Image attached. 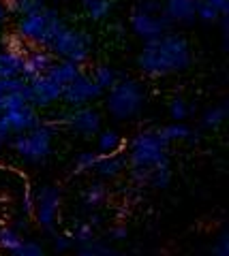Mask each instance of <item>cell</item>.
<instances>
[{
  "instance_id": "836d02e7",
  "label": "cell",
  "mask_w": 229,
  "mask_h": 256,
  "mask_svg": "<svg viewBox=\"0 0 229 256\" xmlns=\"http://www.w3.org/2000/svg\"><path fill=\"white\" fill-rule=\"evenodd\" d=\"M94 239V228H92V224H80V226L75 228V233H73V244L77 246H82V244H88Z\"/></svg>"
},
{
  "instance_id": "ac0fdd59",
  "label": "cell",
  "mask_w": 229,
  "mask_h": 256,
  "mask_svg": "<svg viewBox=\"0 0 229 256\" xmlns=\"http://www.w3.org/2000/svg\"><path fill=\"white\" fill-rule=\"evenodd\" d=\"M159 137L165 143H171V141H197V134L182 122H171L163 128H156Z\"/></svg>"
},
{
  "instance_id": "277c9868",
  "label": "cell",
  "mask_w": 229,
  "mask_h": 256,
  "mask_svg": "<svg viewBox=\"0 0 229 256\" xmlns=\"http://www.w3.org/2000/svg\"><path fill=\"white\" fill-rule=\"evenodd\" d=\"M169 26H171V22L163 13V4L156 2V0H146V2L137 4L131 13V28L144 41L165 34L169 30Z\"/></svg>"
},
{
  "instance_id": "ffe728a7",
  "label": "cell",
  "mask_w": 229,
  "mask_h": 256,
  "mask_svg": "<svg viewBox=\"0 0 229 256\" xmlns=\"http://www.w3.org/2000/svg\"><path fill=\"white\" fill-rule=\"evenodd\" d=\"M171 182V166H169V160H163V162L154 164L150 169V175H148V184L154 188H167Z\"/></svg>"
},
{
  "instance_id": "d4e9b609",
  "label": "cell",
  "mask_w": 229,
  "mask_h": 256,
  "mask_svg": "<svg viewBox=\"0 0 229 256\" xmlns=\"http://www.w3.org/2000/svg\"><path fill=\"white\" fill-rule=\"evenodd\" d=\"M82 198H84L86 207H99L107 198V188L103 186V184H92V186L86 188Z\"/></svg>"
},
{
  "instance_id": "1f68e13d",
  "label": "cell",
  "mask_w": 229,
  "mask_h": 256,
  "mask_svg": "<svg viewBox=\"0 0 229 256\" xmlns=\"http://www.w3.org/2000/svg\"><path fill=\"white\" fill-rule=\"evenodd\" d=\"M11 254L13 256H43V248L37 242H22Z\"/></svg>"
},
{
  "instance_id": "4316f807",
  "label": "cell",
  "mask_w": 229,
  "mask_h": 256,
  "mask_svg": "<svg viewBox=\"0 0 229 256\" xmlns=\"http://www.w3.org/2000/svg\"><path fill=\"white\" fill-rule=\"evenodd\" d=\"M227 120V105H218V107H212L203 114V126L206 128H218Z\"/></svg>"
},
{
  "instance_id": "8992f818",
  "label": "cell",
  "mask_w": 229,
  "mask_h": 256,
  "mask_svg": "<svg viewBox=\"0 0 229 256\" xmlns=\"http://www.w3.org/2000/svg\"><path fill=\"white\" fill-rule=\"evenodd\" d=\"M54 128L50 124H37L26 132L13 134V150L28 162H43L52 152Z\"/></svg>"
},
{
  "instance_id": "52a82bcc",
  "label": "cell",
  "mask_w": 229,
  "mask_h": 256,
  "mask_svg": "<svg viewBox=\"0 0 229 256\" xmlns=\"http://www.w3.org/2000/svg\"><path fill=\"white\" fill-rule=\"evenodd\" d=\"M60 18V13L52 6H39L35 11H28L20 15L18 20V34L28 43H35L37 47H43L45 36L50 32L52 24Z\"/></svg>"
},
{
  "instance_id": "f1b7e54d",
  "label": "cell",
  "mask_w": 229,
  "mask_h": 256,
  "mask_svg": "<svg viewBox=\"0 0 229 256\" xmlns=\"http://www.w3.org/2000/svg\"><path fill=\"white\" fill-rule=\"evenodd\" d=\"M7 92H26L28 94V82L22 75L0 77V94H7Z\"/></svg>"
},
{
  "instance_id": "9c48e42d",
  "label": "cell",
  "mask_w": 229,
  "mask_h": 256,
  "mask_svg": "<svg viewBox=\"0 0 229 256\" xmlns=\"http://www.w3.org/2000/svg\"><path fill=\"white\" fill-rule=\"evenodd\" d=\"M62 96V86L54 82L50 75H39L28 82V102L35 105L37 109L50 107L54 102H58Z\"/></svg>"
},
{
  "instance_id": "f35d334b",
  "label": "cell",
  "mask_w": 229,
  "mask_h": 256,
  "mask_svg": "<svg viewBox=\"0 0 229 256\" xmlns=\"http://www.w3.org/2000/svg\"><path fill=\"white\" fill-rule=\"evenodd\" d=\"M126 235H129V233H126V228H120V226L112 228V233H109V237L116 239V242H122V239H126Z\"/></svg>"
},
{
  "instance_id": "30bf717a",
  "label": "cell",
  "mask_w": 229,
  "mask_h": 256,
  "mask_svg": "<svg viewBox=\"0 0 229 256\" xmlns=\"http://www.w3.org/2000/svg\"><path fill=\"white\" fill-rule=\"evenodd\" d=\"M58 210H60V192L52 186H45L35 198V212H33L45 230L54 228Z\"/></svg>"
},
{
  "instance_id": "4dcf8cb0",
  "label": "cell",
  "mask_w": 229,
  "mask_h": 256,
  "mask_svg": "<svg viewBox=\"0 0 229 256\" xmlns=\"http://www.w3.org/2000/svg\"><path fill=\"white\" fill-rule=\"evenodd\" d=\"M97 160H99V154H97V152H84V154H80V156H77V160H75V169H77V173L92 171V169H94V164H97Z\"/></svg>"
},
{
  "instance_id": "8fae6325",
  "label": "cell",
  "mask_w": 229,
  "mask_h": 256,
  "mask_svg": "<svg viewBox=\"0 0 229 256\" xmlns=\"http://www.w3.org/2000/svg\"><path fill=\"white\" fill-rule=\"evenodd\" d=\"M62 122L80 134H97L101 130V114L97 109H90L88 105L73 107V111L67 114Z\"/></svg>"
},
{
  "instance_id": "3957f363",
  "label": "cell",
  "mask_w": 229,
  "mask_h": 256,
  "mask_svg": "<svg viewBox=\"0 0 229 256\" xmlns=\"http://www.w3.org/2000/svg\"><path fill=\"white\" fill-rule=\"evenodd\" d=\"M146 94L141 90V84L131 77H118L116 84L107 90V102L105 107L109 116L116 120H126L139 114V109L144 107Z\"/></svg>"
},
{
  "instance_id": "5bb4252c",
  "label": "cell",
  "mask_w": 229,
  "mask_h": 256,
  "mask_svg": "<svg viewBox=\"0 0 229 256\" xmlns=\"http://www.w3.org/2000/svg\"><path fill=\"white\" fill-rule=\"evenodd\" d=\"M197 0H165L163 13L171 24H193Z\"/></svg>"
},
{
  "instance_id": "9a60e30c",
  "label": "cell",
  "mask_w": 229,
  "mask_h": 256,
  "mask_svg": "<svg viewBox=\"0 0 229 256\" xmlns=\"http://www.w3.org/2000/svg\"><path fill=\"white\" fill-rule=\"evenodd\" d=\"M82 73V66L80 64H75V62H71V60H65V58H60V60H54L50 64V68L45 70V75H50L54 82H58L62 88H65L69 82H73V79Z\"/></svg>"
},
{
  "instance_id": "e0dca14e",
  "label": "cell",
  "mask_w": 229,
  "mask_h": 256,
  "mask_svg": "<svg viewBox=\"0 0 229 256\" xmlns=\"http://www.w3.org/2000/svg\"><path fill=\"white\" fill-rule=\"evenodd\" d=\"M24 52H15L11 47L0 50V77H18L22 75V64H24Z\"/></svg>"
},
{
  "instance_id": "74e56055",
  "label": "cell",
  "mask_w": 229,
  "mask_h": 256,
  "mask_svg": "<svg viewBox=\"0 0 229 256\" xmlns=\"http://www.w3.org/2000/svg\"><path fill=\"white\" fill-rule=\"evenodd\" d=\"M208 4H212L214 9L223 15V13H229V0H206Z\"/></svg>"
},
{
  "instance_id": "d6986e66",
  "label": "cell",
  "mask_w": 229,
  "mask_h": 256,
  "mask_svg": "<svg viewBox=\"0 0 229 256\" xmlns=\"http://www.w3.org/2000/svg\"><path fill=\"white\" fill-rule=\"evenodd\" d=\"M82 6L84 11L88 13V18L99 22V20H105L109 13L114 9V2L112 0H82Z\"/></svg>"
},
{
  "instance_id": "2e32d148",
  "label": "cell",
  "mask_w": 229,
  "mask_h": 256,
  "mask_svg": "<svg viewBox=\"0 0 229 256\" xmlns=\"http://www.w3.org/2000/svg\"><path fill=\"white\" fill-rule=\"evenodd\" d=\"M126 166V158L124 156H116L114 154H99V160L94 164V171H97L101 178H107V180H114L118 178Z\"/></svg>"
},
{
  "instance_id": "7c38bea8",
  "label": "cell",
  "mask_w": 229,
  "mask_h": 256,
  "mask_svg": "<svg viewBox=\"0 0 229 256\" xmlns=\"http://www.w3.org/2000/svg\"><path fill=\"white\" fill-rule=\"evenodd\" d=\"M5 120L7 128L11 130V134H20V132H26L30 128H35L37 124H41V118H39V111L35 105H22L18 109H11V111H5V114H0Z\"/></svg>"
},
{
  "instance_id": "d6a6232c",
  "label": "cell",
  "mask_w": 229,
  "mask_h": 256,
  "mask_svg": "<svg viewBox=\"0 0 229 256\" xmlns=\"http://www.w3.org/2000/svg\"><path fill=\"white\" fill-rule=\"evenodd\" d=\"M169 116L173 122H182V120L188 116V105L184 98H173L169 105Z\"/></svg>"
},
{
  "instance_id": "f546056e",
  "label": "cell",
  "mask_w": 229,
  "mask_h": 256,
  "mask_svg": "<svg viewBox=\"0 0 229 256\" xmlns=\"http://www.w3.org/2000/svg\"><path fill=\"white\" fill-rule=\"evenodd\" d=\"M195 20H201V22H206V24H216L220 20V13L212 4H208L206 0H197Z\"/></svg>"
},
{
  "instance_id": "484cf974",
  "label": "cell",
  "mask_w": 229,
  "mask_h": 256,
  "mask_svg": "<svg viewBox=\"0 0 229 256\" xmlns=\"http://www.w3.org/2000/svg\"><path fill=\"white\" fill-rule=\"evenodd\" d=\"M28 102V94L26 92H7V94H0V114L5 111H11V109H18L22 105Z\"/></svg>"
},
{
  "instance_id": "ba28073f",
  "label": "cell",
  "mask_w": 229,
  "mask_h": 256,
  "mask_svg": "<svg viewBox=\"0 0 229 256\" xmlns=\"http://www.w3.org/2000/svg\"><path fill=\"white\" fill-rule=\"evenodd\" d=\"M103 94V90L99 88V84L92 79V75L80 73L73 82H69L65 88H62V96L60 100H65L69 107H84L92 102L94 98Z\"/></svg>"
},
{
  "instance_id": "7a4b0ae2",
  "label": "cell",
  "mask_w": 229,
  "mask_h": 256,
  "mask_svg": "<svg viewBox=\"0 0 229 256\" xmlns=\"http://www.w3.org/2000/svg\"><path fill=\"white\" fill-rule=\"evenodd\" d=\"M45 50H50L56 58H65L75 64L88 62L90 52H92V38L88 32L71 28L69 24H65V20L58 18L52 24L50 32H47V38L43 43Z\"/></svg>"
},
{
  "instance_id": "6da1fadb",
  "label": "cell",
  "mask_w": 229,
  "mask_h": 256,
  "mask_svg": "<svg viewBox=\"0 0 229 256\" xmlns=\"http://www.w3.org/2000/svg\"><path fill=\"white\" fill-rule=\"evenodd\" d=\"M191 64V45L184 36L165 32V34L146 41L137 56V66L148 77H165L184 70Z\"/></svg>"
},
{
  "instance_id": "cb8c5ba5",
  "label": "cell",
  "mask_w": 229,
  "mask_h": 256,
  "mask_svg": "<svg viewBox=\"0 0 229 256\" xmlns=\"http://www.w3.org/2000/svg\"><path fill=\"white\" fill-rule=\"evenodd\" d=\"M77 254H82V256H109V254H118V250L101 244L99 239H92L88 244L77 246Z\"/></svg>"
},
{
  "instance_id": "83f0119b",
  "label": "cell",
  "mask_w": 229,
  "mask_h": 256,
  "mask_svg": "<svg viewBox=\"0 0 229 256\" xmlns=\"http://www.w3.org/2000/svg\"><path fill=\"white\" fill-rule=\"evenodd\" d=\"M24 242L22 235L13 228H0V252H13Z\"/></svg>"
},
{
  "instance_id": "d590c367",
  "label": "cell",
  "mask_w": 229,
  "mask_h": 256,
  "mask_svg": "<svg viewBox=\"0 0 229 256\" xmlns=\"http://www.w3.org/2000/svg\"><path fill=\"white\" fill-rule=\"evenodd\" d=\"M71 246H73V239H71L69 235H56L54 237V250L56 252H65Z\"/></svg>"
},
{
  "instance_id": "e575fe53",
  "label": "cell",
  "mask_w": 229,
  "mask_h": 256,
  "mask_svg": "<svg viewBox=\"0 0 229 256\" xmlns=\"http://www.w3.org/2000/svg\"><path fill=\"white\" fill-rule=\"evenodd\" d=\"M212 254L214 256H229V235L227 233H223L216 239V244L212 246Z\"/></svg>"
},
{
  "instance_id": "5b68a950",
  "label": "cell",
  "mask_w": 229,
  "mask_h": 256,
  "mask_svg": "<svg viewBox=\"0 0 229 256\" xmlns=\"http://www.w3.org/2000/svg\"><path fill=\"white\" fill-rule=\"evenodd\" d=\"M167 146L156 130H144L135 134L129 148V164L139 166V169H152L154 164L169 160L167 156Z\"/></svg>"
},
{
  "instance_id": "8d00e7d4",
  "label": "cell",
  "mask_w": 229,
  "mask_h": 256,
  "mask_svg": "<svg viewBox=\"0 0 229 256\" xmlns=\"http://www.w3.org/2000/svg\"><path fill=\"white\" fill-rule=\"evenodd\" d=\"M33 212H35V198H33V194L26 190V194H24V214L26 216H33Z\"/></svg>"
},
{
  "instance_id": "ab89813d",
  "label": "cell",
  "mask_w": 229,
  "mask_h": 256,
  "mask_svg": "<svg viewBox=\"0 0 229 256\" xmlns=\"http://www.w3.org/2000/svg\"><path fill=\"white\" fill-rule=\"evenodd\" d=\"M7 18V11H5V4H3V0H0V22H3Z\"/></svg>"
},
{
  "instance_id": "4fadbf2b",
  "label": "cell",
  "mask_w": 229,
  "mask_h": 256,
  "mask_svg": "<svg viewBox=\"0 0 229 256\" xmlns=\"http://www.w3.org/2000/svg\"><path fill=\"white\" fill-rule=\"evenodd\" d=\"M54 60H56V56L50 50H45V47H39L35 52H26L24 64H22V77L26 79V82H30V79L43 75Z\"/></svg>"
},
{
  "instance_id": "603a6c76",
  "label": "cell",
  "mask_w": 229,
  "mask_h": 256,
  "mask_svg": "<svg viewBox=\"0 0 229 256\" xmlns=\"http://www.w3.org/2000/svg\"><path fill=\"white\" fill-rule=\"evenodd\" d=\"M5 11L11 15H24L45 4V0H5Z\"/></svg>"
},
{
  "instance_id": "7402d4cb",
  "label": "cell",
  "mask_w": 229,
  "mask_h": 256,
  "mask_svg": "<svg viewBox=\"0 0 229 256\" xmlns=\"http://www.w3.org/2000/svg\"><path fill=\"white\" fill-rule=\"evenodd\" d=\"M118 77H120V75H118L116 70L109 66V64H99V66L92 70V79L99 84V88H101L103 92H107L109 88L116 84V79H118Z\"/></svg>"
},
{
  "instance_id": "44dd1931",
  "label": "cell",
  "mask_w": 229,
  "mask_h": 256,
  "mask_svg": "<svg viewBox=\"0 0 229 256\" xmlns=\"http://www.w3.org/2000/svg\"><path fill=\"white\" fill-rule=\"evenodd\" d=\"M99 152L101 154H114L122 148V137L116 130H99Z\"/></svg>"
}]
</instances>
